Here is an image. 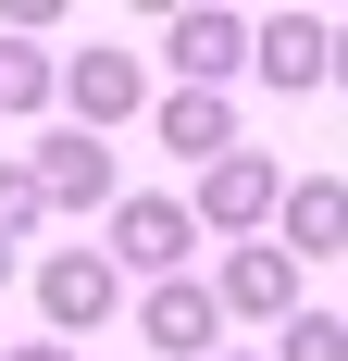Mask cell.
<instances>
[{
  "instance_id": "obj_7",
  "label": "cell",
  "mask_w": 348,
  "mask_h": 361,
  "mask_svg": "<svg viewBox=\"0 0 348 361\" xmlns=\"http://www.w3.org/2000/svg\"><path fill=\"white\" fill-rule=\"evenodd\" d=\"M249 63H261V87H336V25L323 13H261Z\"/></svg>"
},
{
  "instance_id": "obj_1",
  "label": "cell",
  "mask_w": 348,
  "mask_h": 361,
  "mask_svg": "<svg viewBox=\"0 0 348 361\" xmlns=\"http://www.w3.org/2000/svg\"><path fill=\"white\" fill-rule=\"evenodd\" d=\"M37 312H50V336H100L125 312V262L112 250H50L37 262Z\"/></svg>"
},
{
  "instance_id": "obj_8",
  "label": "cell",
  "mask_w": 348,
  "mask_h": 361,
  "mask_svg": "<svg viewBox=\"0 0 348 361\" xmlns=\"http://www.w3.org/2000/svg\"><path fill=\"white\" fill-rule=\"evenodd\" d=\"M149 137L211 175V162H237V112H224V87H174V100H149Z\"/></svg>"
},
{
  "instance_id": "obj_16",
  "label": "cell",
  "mask_w": 348,
  "mask_h": 361,
  "mask_svg": "<svg viewBox=\"0 0 348 361\" xmlns=\"http://www.w3.org/2000/svg\"><path fill=\"white\" fill-rule=\"evenodd\" d=\"M336 87H348V25H336Z\"/></svg>"
},
{
  "instance_id": "obj_11",
  "label": "cell",
  "mask_w": 348,
  "mask_h": 361,
  "mask_svg": "<svg viewBox=\"0 0 348 361\" xmlns=\"http://www.w3.org/2000/svg\"><path fill=\"white\" fill-rule=\"evenodd\" d=\"M274 250L286 262H348V175H299V187H286Z\"/></svg>"
},
{
  "instance_id": "obj_5",
  "label": "cell",
  "mask_w": 348,
  "mask_h": 361,
  "mask_svg": "<svg viewBox=\"0 0 348 361\" xmlns=\"http://www.w3.org/2000/svg\"><path fill=\"white\" fill-rule=\"evenodd\" d=\"M137 336H149L162 361H211V336H224V287H199V274L137 287Z\"/></svg>"
},
{
  "instance_id": "obj_6",
  "label": "cell",
  "mask_w": 348,
  "mask_h": 361,
  "mask_svg": "<svg viewBox=\"0 0 348 361\" xmlns=\"http://www.w3.org/2000/svg\"><path fill=\"white\" fill-rule=\"evenodd\" d=\"M25 162H37V187H50V212H125V200H112V149L87 137V125H50Z\"/></svg>"
},
{
  "instance_id": "obj_9",
  "label": "cell",
  "mask_w": 348,
  "mask_h": 361,
  "mask_svg": "<svg viewBox=\"0 0 348 361\" xmlns=\"http://www.w3.org/2000/svg\"><path fill=\"white\" fill-rule=\"evenodd\" d=\"M224 312H237V324H299V262L274 250V237H261V250H224Z\"/></svg>"
},
{
  "instance_id": "obj_3",
  "label": "cell",
  "mask_w": 348,
  "mask_h": 361,
  "mask_svg": "<svg viewBox=\"0 0 348 361\" xmlns=\"http://www.w3.org/2000/svg\"><path fill=\"white\" fill-rule=\"evenodd\" d=\"M199 224H211V237H249V250H261V224H286V175L261 162V149L211 162V175H199Z\"/></svg>"
},
{
  "instance_id": "obj_15",
  "label": "cell",
  "mask_w": 348,
  "mask_h": 361,
  "mask_svg": "<svg viewBox=\"0 0 348 361\" xmlns=\"http://www.w3.org/2000/svg\"><path fill=\"white\" fill-rule=\"evenodd\" d=\"M0 361H75V349H63V336H37V349H0Z\"/></svg>"
},
{
  "instance_id": "obj_2",
  "label": "cell",
  "mask_w": 348,
  "mask_h": 361,
  "mask_svg": "<svg viewBox=\"0 0 348 361\" xmlns=\"http://www.w3.org/2000/svg\"><path fill=\"white\" fill-rule=\"evenodd\" d=\"M187 250H199V200H125V212H112V262L149 274V287H174Z\"/></svg>"
},
{
  "instance_id": "obj_4",
  "label": "cell",
  "mask_w": 348,
  "mask_h": 361,
  "mask_svg": "<svg viewBox=\"0 0 348 361\" xmlns=\"http://www.w3.org/2000/svg\"><path fill=\"white\" fill-rule=\"evenodd\" d=\"M63 112L87 125V137L137 125V112H149V75H137V50H75V63H63Z\"/></svg>"
},
{
  "instance_id": "obj_10",
  "label": "cell",
  "mask_w": 348,
  "mask_h": 361,
  "mask_svg": "<svg viewBox=\"0 0 348 361\" xmlns=\"http://www.w3.org/2000/svg\"><path fill=\"white\" fill-rule=\"evenodd\" d=\"M249 37H261V25H237V13H174V25H162V63H174V87H224V75L249 63Z\"/></svg>"
},
{
  "instance_id": "obj_18",
  "label": "cell",
  "mask_w": 348,
  "mask_h": 361,
  "mask_svg": "<svg viewBox=\"0 0 348 361\" xmlns=\"http://www.w3.org/2000/svg\"><path fill=\"white\" fill-rule=\"evenodd\" d=\"M0 287H13V250H0Z\"/></svg>"
},
{
  "instance_id": "obj_14",
  "label": "cell",
  "mask_w": 348,
  "mask_h": 361,
  "mask_svg": "<svg viewBox=\"0 0 348 361\" xmlns=\"http://www.w3.org/2000/svg\"><path fill=\"white\" fill-rule=\"evenodd\" d=\"M274 361H348V324L336 312H299V324L274 336Z\"/></svg>"
},
{
  "instance_id": "obj_13",
  "label": "cell",
  "mask_w": 348,
  "mask_h": 361,
  "mask_svg": "<svg viewBox=\"0 0 348 361\" xmlns=\"http://www.w3.org/2000/svg\"><path fill=\"white\" fill-rule=\"evenodd\" d=\"M37 212H50V187H37V162H0V250H25Z\"/></svg>"
},
{
  "instance_id": "obj_12",
  "label": "cell",
  "mask_w": 348,
  "mask_h": 361,
  "mask_svg": "<svg viewBox=\"0 0 348 361\" xmlns=\"http://www.w3.org/2000/svg\"><path fill=\"white\" fill-rule=\"evenodd\" d=\"M50 100H63V63L37 37H0V112H50Z\"/></svg>"
},
{
  "instance_id": "obj_17",
  "label": "cell",
  "mask_w": 348,
  "mask_h": 361,
  "mask_svg": "<svg viewBox=\"0 0 348 361\" xmlns=\"http://www.w3.org/2000/svg\"><path fill=\"white\" fill-rule=\"evenodd\" d=\"M211 361H261V349H211Z\"/></svg>"
}]
</instances>
